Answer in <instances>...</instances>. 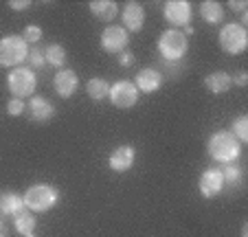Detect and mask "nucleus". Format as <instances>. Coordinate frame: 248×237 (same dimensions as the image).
Masks as SVG:
<instances>
[{
  "label": "nucleus",
  "mask_w": 248,
  "mask_h": 237,
  "mask_svg": "<svg viewBox=\"0 0 248 237\" xmlns=\"http://www.w3.org/2000/svg\"><path fill=\"white\" fill-rule=\"evenodd\" d=\"M206 152H209V156L213 158V160L229 165V163H235L239 158V154H242V143H239L229 130H217L211 134L209 143H206Z\"/></svg>",
  "instance_id": "nucleus-1"
},
{
  "label": "nucleus",
  "mask_w": 248,
  "mask_h": 237,
  "mask_svg": "<svg viewBox=\"0 0 248 237\" xmlns=\"http://www.w3.org/2000/svg\"><path fill=\"white\" fill-rule=\"evenodd\" d=\"M57 200H60L57 189L51 185H44V182L31 185L22 195L24 206H27L31 213H46V211H51L53 206L57 205Z\"/></svg>",
  "instance_id": "nucleus-2"
},
{
  "label": "nucleus",
  "mask_w": 248,
  "mask_h": 237,
  "mask_svg": "<svg viewBox=\"0 0 248 237\" xmlns=\"http://www.w3.org/2000/svg\"><path fill=\"white\" fill-rule=\"evenodd\" d=\"M158 51L169 64H176L178 60H183L189 51V40L180 29H167L163 31V35L158 37Z\"/></svg>",
  "instance_id": "nucleus-3"
},
{
  "label": "nucleus",
  "mask_w": 248,
  "mask_h": 237,
  "mask_svg": "<svg viewBox=\"0 0 248 237\" xmlns=\"http://www.w3.org/2000/svg\"><path fill=\"white\" fill-rule=\"evenodd\" d=\"M29 57V44L22 35L0 37V66L2 68H18Z\"/></svg>",
  "instance_id": "nucleus-4"
},
{
  "label": "nucleus",
  "mask_w": 248,
  "mask_h": 237,
  "mask_svg": "<svg viewBox=\"0 0 248 237\" xmlns=\"http://www.w3.org/2000/svg\"><path fill=\"white\" fill-rule=\"evenodd\" d=\"M7 86H9V93L14 95V99L31 97L35 93V73H33V68H29V66L11 68L9 77H7Z\"/></svg>",
  "instance_id": "nucleus-5"
},
{
  "label": "nucleus",
  "mask_w": 248,
  "mask_h": 237,
  "mask_svg": "<svg viewBox=\"0 0 248 237\" xmlns=\"http://www.w3.org/2000/svg\"><path fill=\"white\" fill-rule=\"evenodd\" d=\"M217 40H220L222 51L229 53V55H239V53H244L248 47V33H246V29L239 27L237 22L224 24V27L220 29Z\"/></svg>",
  "instance_id": "nucleus-6"
},
{
  "label": "nucleus",
  "mask_w": 248,
  "mask_h": 237,
  "mask_svg": "<svg viewBox=\"0 0 248 237\" xmlns=\"http://www.w3.org/2000/svg\"><path fill=\"white\" fill-rule=\"evenodd\" d=\"M139 90H136V86L132 84V81H117V84L110 86V101H112V106L121 108V110H127V108L136 106V101H139Z\"/></svg>",
  "instance_id": "nucleus-7"
},
{
  "label": "nucleus",
  "mask_w": 248,
  "mask_h": 237,
  "mask_svg": "<svg viewBox=\"0 0 248 237\" xmlns=\"http://www.w3.org/2000/svg\"><path fill=\"white\" fill-rule=\"evenodd\" d=\"M191 5H189L187 0H169L163 5V16L169 24L173 27H187L189 20H191Z\"/></svg>",
  "instance_id": "nucleus-8"
},
{
  "label": "nucleus",
  "mask_w": 248,
  "mask_h": 237,
  "mask_svg": "<svg viewBox=\"0 0 248 237\" xmlns=\"http://www.w3.org/2000/svg\"><path fill=\"white\" fill-rule=\"evenodd\" d=\"M130 44V35L123 27H106L101 33V48L108 53H123Z\"/></svg>",
  "instance_id": "nucleus-9"
},
{
  "label": "nucleus",
  "mask_w": 248,
  "mask_h": 237,
  "mask_svg": "<svg viewBox=\"0 0 248 237\" xmlns=\"http://www.w3.org/2000/svg\"><path fill=\"white\" fill-rule=\"evenodd\" d=\"M53 88L62 99H70L79 88V77H77L75 70L60 68L55 73V79H53Z\"/></svg>",
  "instance_id": "nucleus-10"
},
{
  "label": "nucleus",
  "mask_w": 248,
  "mask_h": 237,
  "mask_svg": "<svg viewBox=\"0 0 248 237\" xmlns=\"http://www.w3.org/2000/svg\"><path fill=\"white\" fill-rule=\"evenodd\" d=\"M198 187H200V193L204 195V198H216V195H220L222 189L226 187L224 176H222V169H206V172L200 176Z\"/></svg>",
  "instance_id": "nucleus-11"
},
{
  "label": "nucleus",
  "mask_w": 248,
  "mask_h": 237,
  "mask_svg": "<svg viewBox=\"0 0 248 237\" xmlns=\"http://www.w3.org/2000/svg\"><path fill=\"white\" fill-rule=\"evenodd\" d=\"M136 90L143 95H150V93H156V90L163 86V75L158 73L156 68H140L139 73H136Z\"/></svg>",
  "instance_id": "nucleus-12"
},
{
  "label": "nucleus",
  "mask_w": 248,
  "mask_h": 237,
  "mask_svg": "<svg viewBox=\"0 0 248 237\" xmlns=\"http://www.w3.org/2000/svg\"><path fill=\"white\" fill-rule=\"evenodd\" d=\"M134 158H136V152L132 145H119L117 149H114L112 154H110L108 158V165L112 172H127V169H132V165H134Z\"/></svg>",
  "instance_id": "nucleus-13"
},
{
  "label": "nucleus",
  "mask_w": 248,
  "mask_h": 237,
  "mask_svg": "<svg viewBox=\"0 0 248 237\" xmlns=\"http://www.w3.org/2000/svg\"><path fill=\"white\" fill-rule=\"evenodd\" d=\"M29 116H31V121H38V123H46L51 121L53 116H55V108L53 103L48 101L46 97H31L29 99Z\"/></svg>",
  "instance_id": "nucleus-14"
},
{
  "label": "nucleus",
  "mask_w": 248,
  "mask_h": 237,
  "mask_svg": "<svg viewBox=\"0 0 248 237\" xmlns=\"http://www.w3.org/2000/svg\"><path fill=\"white\" fill-rule=\"evenodd\" d=\"M145 24V9L139 2H127L123 9V29L125 31H140Z\"/></svg>",
  "instance_id": "nucleus-15"
},
{
  "label": "nucleus",
  "mask_w": 248,
  "mask_h": 237,
  "mask_svg": "<svg viewBox=\"0 0 248 237\" xmlns=\"http://www.w3.org/2000/svg\"><path fill=\"white\" fill-rule=\"evenodd\" d=\"M88 9H90V14L97 20H101V22H110V20H114L119 14V5L112 2V0H93L88 5Z\"/></svg>",
  "instance_id": "nucleus-16"
},
{
  "label": "nucleus",
  "mask_w": 248,
  "mask_h": 237,
  "mask_svg": "<svg viewBox=\"0 0 248 237\" xmlns=\"http://www.w3.org/2000/svg\"><path fill=\"white\" fill-rule=\"evenodd\" d=\"M231 75L224 73V70H217V73H211L204 77V88L213 95H224L226 90L231 88Z\"/></svg>",
  "instance_id": "nucleus-17"
},
{
  "label": "nucleus",
  "mask_w": 248,
  "mask_h": 237,
  "mask_svg": "<svg viewBox=\"0 0 248 237\" xmlns=\"http://www.w3.org/2000/svg\"><path fill=\"white\" fill-rule=\"evenodd\" d=\"M200 18L206 24H220L224 22V7L217 2V0H204L200 5Z\"/></svg>",
  "instance_id": "nucleus-18"
},
{
  "label": "nucleus",
  "mask_w": 248,
  "mask_h": 237,
  "mask_svg": "<svg viewBox=\"0 0 248 237\" xmlns=\"http://www.w3.org/2000/svg\"><path fill=\"white\" fill-rule=\"evenodd\" d=\"M24 211V202L14 191H2L0 193V215H16Z\"/></svg>",
  "instance_id": "nucleus-19"
},
{
  "label": "nucleus",
  "mask_w": 248,
  "mask_h": 237,
  "mask_svg": "<svg viewBox=\"0 0 248 237\" xmlns=\"http://www.w3.org/2000/svg\"><path fill=\"white\" fill-rule=\"evenodd\" d=\"M86 93H88V97L93 99V101H101V99L108 97L110 86H108V81H106V79L93 77L88 81V86H86Z\"/></svg>",
  "instance_id": "nucleus-20"
},
{
  "label": "nucleus",
  "mask_w": 248,
  "mask_h": 237,
  "mask_svg": "<svg viewBox=\"0 0 248 237\" xmlns=\"http://www.w3.org/2000/svg\"><path fill=\"white\" fill-rule=\"evenodd\" d=\"M14 226L20 235H31L35 231V218H33L31 211H20L14 215Z\"/></svg>",
  "instance_id": "nucleus-21"
},
{
  "label": "nucleus",
  "mask_w": 248,
  "mask_h": 237,
  "mask_svg": "<svg viewBox=\"0 0 248 237\" xmlns=\"http://www.w3.org/2000/svg\"><path fill=\"white\" fill-rule=\"evenodd\" d=\"M44 60H46V64L62 68V66L66 64V48L62 47V44H48V47L44 48Z\"/></svg>",
  "instance_id": "nucleus-22"
},
{
  "label": "nucleus",
  "mask_w": 248,
  "mask_h": 237,
  "mask_svg": "<svg viewBox=\"0 0 248 237\" xmlns=\"http://www.w3.org/2000/svg\"><path fill=\"white\" fill-rule=\"evenodd\" d=\"M231 134H233L239 143H246L248 141V116L246 114L237 116V119L233 121V130H231Z\"/></svg>",
  "instance_id": "nucleus-23"
},
{
  "label": "nucleus",
  "mask_w": 248,
  "mask_h": 237,
  "mask_svg": "<svg viewBox=\"0 0 248 237\" xmlns=\"http://www.w3.org/2000/svg\"><path fill=\"white\" fill-rule=\"evenodd\" d=\"M222 176H224V185H242V167L239 165L229 163L224 169H222Z\"/></svg>",
  "instance_id": "nucleus-24"
},
{
  "label": "nucleus",
  "mask_w": 248,
  "mask_h": 237,
  "mask_svg": "<svg viewBox=\"0 0 248 237\" xmlns=\"http://www.w3.org/2000/svg\"><path fill=\"white\" fill-rule=\"evenodd\" d=\"M22 40L27 44H38L40 40H42V29H40L38 24H29L22 33Z\"/></svg>",
  "instance_id": "nucleus-25"
},
{
  "label": "nucleus",
  "mask_w": 248,
  "mask_h": 237,
  "mask_svg": "<svg viewBox=\"0 0 248 237\" xmlns=\"http://www.w3.org/2000/svg\"><path fill=\"white\" fill-rule=\"evenodd\" d=\"M29 64L31 66H35V68H42L44 64H46V60H44V51L40 47H33V48H29Z\"/></svg>",
  "instance_id": "nucleus-26"
},
{
  "label": "nucleus",
  "mask_w": 248,
  "mask_h": 237,
  "mask_svg": "<svg viewBox=\"0 0 248 237\" xmlns=\"http://www.w3.org/2000/svg\"><path fill=\"white\" fill-rule=\"evenodd\" d=\"M24 108H27V106H24L22 99H14V97H11L9 103H7V112H9V116H20L24 112Z\"/></svg>",
  "instance_id": "nucleus-27"
},
{
  "label": "nucleus",
  "mask_w": 248,
  "mask_h": 237,
  "mask_svg": "<svg viewBox=\"0 0 248 237\" xmlns=\"http://www.w3.org/2000/svg\"><path fill=\"white\" fill-rule=\"evenodd\" d=\"M119 64L125 66V68H127V66H132V64H134V53L127 51V48L123 53H119Z\"/></svg>",
  "instance_id": "nucleus-28"
},
{
  "label": "nucleus",
  "mask_w": 248,
  "mask_h": 237,
  "mask_svg": "<svg viewBox=\"0 0 248 237\" xmlns=\"http://www.w3.org/2000/svg\"><path fill=\"white\" fill-rule=\"evenodd\" d=\"M9 7L14 11H24L31 7V0H9Z\"/></svg>",
  "instance_id": "nucleus-29"
},
{
  "label": "nucleus",
  "mask_w": 248,
  "mask_h": 237,
  "mask_svg": "<svg viewBox=\"0 0 248 237\" xmlns=\"http://www.w3.org/2000/svg\"><path fill=\"white\" fill-rule=\"evenodd\" d=\"M229 7H231L233 11H237V14H242V11H246L248 2H246V0H231Z\"/></svg>",
  "instance_id": "nucleus-30"
},
{
  "label": "nucleus",
  "mask_w": 248,
  "mask_h": 237,
  "mask_svg": "<svg viewBox=\"0 0 248 237\" xmlns=\"http://www.w3.org/2000/svg\"><path fill=\"white\" fill-rule=\"evenodd\" d=\"M231 81H233V84H237V86H246L248 84V75L242 70V73H237L235 77H231Z\"/></svg>",
  "instance_id": "nucleus-31"
},
{
  "label": "nucleus",
  "mask_w": 248,
  "mask_h": 237,
  "mask_svg": "<svg viewBox=\"0 0 248 237\" xmlns=\"http://www.w3.org/2000/svg\"><path fill=\"white\" fill-rule=\"evenodd\" d=\"M185 35H191V33H193V27H189V24H187V27H185Z\"/></svg>",
  "instance_id": "nucleus-32"
},
{
  "label": "nucleus",
  "mask_w": 248,
  "mask_h": 237,
  "mask_svg": "<svg viewBox=\"0 0 248 237\" xmlns=\"http://www.w3.org/2000/svg\"><path fill=\"white\" fill-rule=\"evenodd\" d=\"M242 237H248V226H246V224L242 226Z\"/></svg>",
  "instance_id": "nucleus-33"
},
{
  "label": "nucleus",
  "mask_w": 248,
  "mask_h": 237,
  "mask_svg": "<svg viewBox=\"0 0 248 237\" xmlns=\"http://www.w3.org/2000/svg\"><path fill=\"white\" fill-rule=\"evenodd\" d=\"M5 228V220H2V215H0V231Z\"/></svg>",
  "instance_id": "nucleus-34"
},
{
  "label": "nucleus",
  "mask_w": 248,
  "mask_h": 237,
  "mask_svg": "<svg viewBox=\"0 0 248 237\" xmlns=\"http://www.w3.org/2000/svg\"><path fill=\"white\" fill-rule=\"evenodd\" d=\"M0 237H5V233H2V231H0Z\"/></svg>",
  "instance_id": "nucleus-35"
},
{
  "label": "nucleus",
  "mask_w": 248,
  "mask_h": 237,
  "mask_svg": "<svg viewBox=\"0 0 248 237\" xmlns=\"http://www.w3.org/2000/svg\"><path fill=\"white\" fill-rule=\"evenodd\" d=\"M24 237H33V233H31V235H24Z\"/></svg>",
  "instance_id": "nucleus-36"
}]
</instances>
